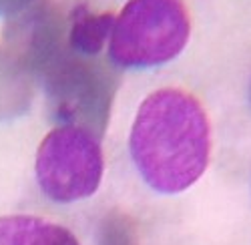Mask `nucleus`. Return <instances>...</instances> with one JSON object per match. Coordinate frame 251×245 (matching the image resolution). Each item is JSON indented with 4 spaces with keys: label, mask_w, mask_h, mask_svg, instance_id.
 Segmentation results:
<instances>
[{
    "label": "nucleus",
    "mask_w": 251,
    "mask_h": 245,
    "mask_svg": "<svg viewBox=\"0 0 251 245\" xmlns=\"http://www.w3.org/2000/svg\"><path fill=\"white\" fill-rule=\"evenodd\" d=\"M131 157L149 187L181 193L205 173L211 133L189 93L163 89L143 100L131 129Z\"/></svg>",
    "instance_id": "nucleus-1"
},
{
    "label": "nucleus",
    "mask_w": 251,
    "mask_h": 245,
    "mask_svg": "<svg viewBox=\"0 0 251 245\" xmlns=\"http://www.w3.org/2000/svg\"><path fill=\"white\" fill-rule=\"evenodd\" d=\"M189 28L181 0H131L115 18L111 58L127 69L165 65L185 49Z\"/></svg>",
    "instance_id": "nucleus-2"
},
{
    "label": "nucleus",
    "mask_w": 251,
    "mask_h": 245,
    "mask_svg": "<svg viewBox=\"0 0 251 245\" xmlns=\"http://www.w3.org/2000/svg\"><path fill=\"white\" fill-rule=\"evenodd\" d=\"M54 119L100 137L107 127L115 80L102 67L76 54L62 52L40 74Z\"/></svg>",
    "instance_id": "nucleus-3"
},
{
    "label": "nucleus",
    "mask_w": 251,
    "mask_h": 245,
    "mask_svg": "<svg viewBox=\"0 0 251 245\" xmlns=\"http://www.w3.org/2000/svg\"><path fill=\"white\" fill-rule=\"evenodd\" d=\"M102 177V151L99 137L76 127H58L40 143L36 153V179L47 197L73 203L91 197Z\"/></svg>",
    "instance_id": "nucleus-4"
},
{
    "label": "nucleus",
    "mask_w": 251,
    "mask_h": 245,
    "mask_svg": "<svg viewBox=\"0 0 251 245\" xmlns=\"http://www.w3.org/2000/svg\"><path fill=\"white\" fill-rule=\"evenodd\" d=\"M65 34V20L52 4H34L8 23L6 49L23 60L32 76H40L62 52H67Z\"/></svg>",
    "instance_id": "nucleus-5"
},
{
    "label": "nucleus",
    "mask_w": 251,
    "mask_h": 245,
    "mask_svg": "<svg viewBox=\"0 0 251 245\" xmlns=\"http://www.w3.org/2000/svg\"><path fill=\"white\" fill-rule=\"evenodd\" d=\"M0 245H78L76 237L54 221L30 215L0 217Z\"/></svg>",
    "instance_id": "nucleus-6"
},
{
    "label": "nucleus",
    "mask_w": 251,
    "mask_h": 245,
    "mask_svg": "<svg viewBox=\"0 0 251 245\" xmlns=\"http://www.w3.org/2000/svg\"><path fill=\"white\" fill-rule=\"evenodd\" d=\"M32 78L23 60L6 47H0V119H12L28 111Z\"/></svg>",
    "instance_id": "nucleus-7"
},
{
    "label": "nucleus",
    "mask_w": 251,
    "mask_h": 245,
    "mask_svg": "<svg viewBox=\"0 0 251 245\" xmlns=\"http://www.w3.org/2000/svg\"><path fill=\"white\" fill-rule=\"evenodd\" d=\"M115 16L109 12H93L89 6H76L71 14L69 47L82 56L100 52L104 43L111 38Z\"/></svg>",
    "instance_id": "nucleus-8"
},
{
    "label": "nucleus",
    "mask_w": 251,
    "mask_h": 245,
    "mask_svg": "<svg viewBox=\"0 0 251 245\" xmlns=\"http://www.w3.org/2000/svg\"><path fill=\"white\" fill-rule=\"evenodd\" d=\"M97 245H139L135 221L119 209H113L99 221Z\"/></svg>",
    "instance_id": "nucleus-9"
},
{
    "label": "nucleus",
    "mask_w": 251,
    "mask_h": 245,
    "mask_svg": "<svg viewBox=\"0 0 251 245\" xmlns=\"http://www.w3.org/2000/svg\"><path fill=\"white\" fill-rule=\"evenodd\" d=\"M32 4V0H0V16H16Z\"/></svg>",
    "instance_id": "nucleus-10"
}]
</instances>
